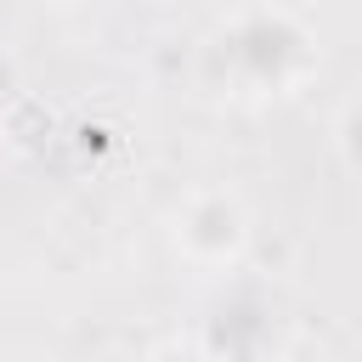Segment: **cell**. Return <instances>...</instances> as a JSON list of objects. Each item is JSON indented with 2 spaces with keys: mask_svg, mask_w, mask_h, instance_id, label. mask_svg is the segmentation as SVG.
I'll use <instances>...</instances> for the list:
<instances>
[{
  "mask_svg": "<svg viewBox=\"0 0 362 362\" xmlns=\"http://www.w3.org/2000/svg\"><path fill=\"white\" fill-rule=\"evenodd\" d=\"M175 238H181V249H187L192 260H204V266H232V260L243 255L249 226H243V209H238L232 198L204 192V198H192V204L181 209Z\"/></svg>",
  "mask_w": 362,
  "mask_h": 362,
  "instance_id": "cell-2",
  "label": "cell"
},
{
  "mask_svg": "<svg viewBox=\"0 0 362 362\" xmlns=\"http://www.w3.org/2000/svg\"><path fill=\"white\" fill-rule=\"evenodd\" d=\"M339 153L362 170V102H356V107H345V119H339Z\"/></svg>",
  "mask_w": 362,
  "mask_h": 362,
  "instance_id": "cell-3",
  "label": "cell"
},
{
  "mask_svg": "<svg viewBox=\"0 0 362 362\" xmlns=\"http://www.w3.org/2000/svg\"><path fill=\"white\" fill-rule=\"evenodd\" d=\"M215 57L243 96H277L311 68V34L283 11H249L215 40Z\"/></svg>",
  "mask_w": 362,
  "mask_h": 362,
  "instance_id": "cell-1",
  "label": "cell"
},
{
  "mask_svg": "<svg viewBox=\"0 0 362 362\" xmlns=\"http://www.w3.org/2000/svg\"><path fill=\"white\" fill-rule=\"evenodd\" d=\"M153 362H209V356H204L198 345H170V351H158Z\"/></svg>",
  "mask_w": 362,
  "mask_h": 362,
  "instance_id": "cell-4",
  "label": "cell"
}]
</instances>
